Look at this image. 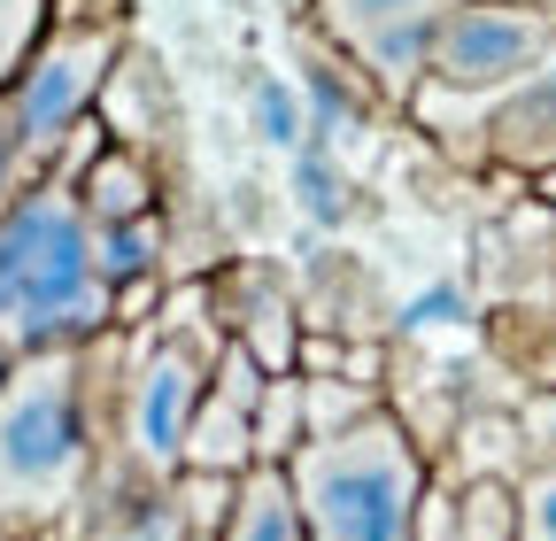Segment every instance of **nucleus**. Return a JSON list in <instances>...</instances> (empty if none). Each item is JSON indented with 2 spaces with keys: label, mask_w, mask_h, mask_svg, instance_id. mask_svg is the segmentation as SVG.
I'll return each instance as SVG.
<instances>
[{
  "label": "nucleus",
  "mask_w": 556,
  "mask_h": 541,
  "mask_svg": "<svg viewBox=\"0 0 556 541\" xmlns=\"http://www.w3.org/2000/svg\"><path fill=\"white\" fill-rule=\"evenodd\" d=\"M116 325V294L93 270V225L70 186H24L0 210V349H86Z\"/></svg>",
  "instance_id": "1"
},
{
  "label": "nucleus",
  "mask_w": 556,
  "mask_h": 541,
  "mask_svg": "<svg viewBox=\"0 0 556 541\" xmlns=\"http://www.w3.org/2000/svg\"><path fill=\"white\" fill-rule=\"evenodd\" d=\"M93 480V341L16 356L0 387V541H39Z\"/></svg>",
  "instance_id": "2"
},
{
  "label": "nucleus",
  "mask_w": 556,
  "mask_h": 541,
  "mask_svg": "<svg viewBox=\"0 0 556 541\" xmlns=\"http://www.w3.org/2000/svg\"><path fill=\"white\" fill-rule=\"evenodd\" d=\"M287 488L302 503L309 541H417L426 464L394 418H364L332 441H302L287 456Z\"/></svg>",
  "instance_id": "3"
},
{
  "label": "nucleus",
  "mask_w": 556,
  "mask_h": 541,
  "mask_svg": "<svg viewBox=\"0 0 556 541\" xmlns=\"http://www.w3.org/2000/svg\"><path fill=\"white\" fill-rule=\"evenodd\" d=\"M124 54V24H54L39 39V54L24 62V78L0 93L9 109V140H16V178L47 186L62 148L78 140V124H93V101Z\"/></svg>",
  "instance_id": "4"
},
{
  "label": "nucleus",
  "mask_w": 556,
  "mask_h": 541,
  "mask_svg": "<svg viewBox=\"0 0 556 541\" xmlns=\"http://www.w3.org/2000/svg\"><path fill=\"white\" fill-rule=\"evenodd\" d=\"M556 54V0H456L433 32L426 54V86L417 93H441V101H495L510 93L526 71Z\"/></svg>",
  "instance_id": "5"
},
{
  "label": "nucleus",
  "mask_w": 556,
  "mask_h": 541,
  "mask_svg": "<svg viewBox=\"0 0 556 541\" xmlns=\"http://www.w3.org/2000/svg\"><path fill=\"white\" fill-rule=\"evenodd\" d=\"M208 364L193 341L163 332V341L131 364V387H124V456L148 471V480H170L186 471V433H193V411H201V387H208Z\"/></svg>",
  "instance_id": "6"
},
{
  "label": "nucleus",
  "mask_w": 556,
  "mask_h": 541,
  "mask_svg": "<svg viewBox=\"0 0 556 541\" xmlns=\"http://www.w3.org/2000/svg\"><path fill=\"white\" fill-rule=\"evenodd\" d=\"M448 9H456V0H317L332 47L356 62L379 93H394V101H417L433 32H441Z\"/></svg>",
  "instance_id": "7"
},
{
  "label": "nucleus",
  "mask_w": 556,
  "mask_h": 541,
  "mask_svg": "<svg viewBox=\"0 0 556 541\" xmlns=\"http://www.w3.org/2000/svg\"><path fill=\"white\" fill-rule=\"evenodd\" d=\"M486 155H503L518 171H556V54L541 71H526L510 93L486 101Z\"/></svg>",
  "instance_id": "8"
},
{
  "label": "nucleus",
  "mask_w": 556,
  "mask_h": 541,
  "mask_svg": "<svg viewBox=\"0 0 556 541\" xmlns=\"http://www.w3.org/2000/svg\"><path fill=\"white\" fill-rule=\"evenodd\" d=\"M217 541H309L302 503H294V488H287V464H255V471H240Z\"/></svg>",
  "instance_id": "9"
},
{
  "label": "nucleus",
  "mask_w": 556,
  "mask_h": 541,
  "mask_svg": "<svg viewBox=\"0 0 556 541\" xmlns=\"http://www.w3.org/2000/svg\"><path fill=\"white\" fill-rule=\"evenodd\" d=\"M70 193H78L86 225H124V217H155V171L139 163L131 148H101L78 178H70Z\"/></svg>",
  "instance_id": "10"
},
{
  "label": "nucleus",
  "mask_w": 556,
  "mask_h": 541,
  "mask_svg": "<svg viewBox=\"0 0 556 541\" xmlns=\"http://www.w3.org/2000/svg\"><path fill=\"white\" fill-rule=\"evenodd\" d=\"M93 270L109 294H139L163 270V217H124V225H93Z\"/></svg>",
  "instance_id": "11"
},
{
  "label": "nucleus",
  "mask_w": 556,
  "mask_h": 541,
  "mask_svg": "<svg viewBox=\"0 0 556 541\" xmlns=\"http://www.w3.org/2000/svg\"><path fill=\"white\" fill-rule=\"evenodd\" d=\"M248 124H255V140L278 148V155L309 148V101H302V86H287V78H255V86H248Z\"/></svg>",
  "instance_id": "12"
},
{
  "label": "nucleus",
  "mask_w": 556,
  "mask_h": 541,
  "mask_svg": "<svg viewBox=\"0 0 556 541\" xmlns=\"http://www.w3.org/2000/svg\"><path fill=\"white\" fill-rule=\"evenodd\" d=\"M302 441H309V426H302V379L278 372L263 387V402H255V464H287Z\"/></svg>",
  "instance_id": "13"
},
{
  "label": "nucleus",
  "mask_w": 556,
  "mask_h": 541,
  "mask_svg": "<svg viewBox=\"0 0 556 541\" xmlns=\"http://www.w3.org/2000/svg\"><path fill=\"white\" fill-rule=\"evenodd\" d=\"M294 201H302V217L309 225H348V210H356V201H348V178H340V163L325 155V140L317 148H294Z\"/></svg>",
  "instance_id": "14"
},
{
  "label": "nucleus",
  "mask_w": 556,
  "mask_h": 541,
  "mask_svg": "<svg viewBox=\"0 0 556 541\" xmlns=\"http://www.w3.org/2000/svg\"><path fill=\"white\" fill-rule=\"evenodd\" d=\"M456 541H518V488L510 480H471L456 495Z\"/></svg>",
  "instance_id": "15"
},
{
  "label": "nucleus",
  "mask_w": 556,
  "mask_h": 541,
  "mask_svg": "<svg viewBox=\"0 0 556 541\" xmlns=\"http://www.w3.org/2000/svg\"><path fill=\"white\" fill-rule=\"evenodd\" d=\"M47 32H54V0H0V93L24 78Z\"/></svg>",
  "instance_id": "16"
},
{
  "label": "nucleus",
  "mask_w": 556,
  "mask_h": 541,
  "mask_svg": "<svg viewBox=\"0 0 556 541\" xmlns=\"http://www.w3.org/2000/svg\"><path fill=\"white\" fill-rule=\"evenodd\" d=\"M518 541H556V464H541L518 488Z\"/></svg>",
  "instance_id": "17"
},
{
  "label": "nucleus",
  "mask_w": 556,
  "mask_h": 541,
  "mask_svg": "<svg viewBox=\"0 0 556 541\" xmlns=\"http://www.w3.org/2000/svg\"><path fill=\"white\" fill-rule=\"evenodd\" d=\"M471 317V302H464V287H426V294H417L409 302V332H441V325H464Z\"/></svg>",
  "instance_id": "18"
},
{
  "label": "nucleus",
  "mask_w": 556,
  "mask_h": 541,
  "mask_svg": "<svg viewBox=\"0 0 556 541\" xmlns=\"http://www.w3.org/2000/svg\"><path fill=\"white\" fill-rule=\"evenodd\" d=\"M526 433H533V449L556 464V387H541V394L526 402Z\"/></svg>",
  "instance_id": "19"
},
{
  "label": "nucleus",
  "mask_w": 556,
  "mask_h": 541,
  "mask_svg": "<svg viewBox=\"0 0 556 541\" xmlns=\"http://www.w3.org/2000/svg\"><path fill=\"white\" fill-rule=\"evenodd\" d=\"M24 193V178H16V140H9V109H0V210Z\"/></svg>",
  "instance_id": "20"
},
{
  "label": "nucleus",
  "mask_w": 556,
  "mask_h": 541,
  "mask_svg": "<svg viewBox=\"0 0 556 541\" xmlns=\"http://www.w3.org/2000/svg\"><path fill=\"white\" fill-rule=\"evenodd\" d=\"M9 372H16V356H9V349H0V387H9Z\"/></svg>",
  "instance_id": "21"
},
{
  "label": "nucleus",
  "mask_w": 556,
  "mask_h": 541,
  "mask_svg": "<svg viewBox=\"0 0 556 541\" xmlns=\"http://www.w3.org/2000/svg\"><path fill=\"white\" fill-rule=\"evenodd\" d=\"M541 193H548V210H556V171H548V178H541Z\"/></svg>",
  "instance_id": "22"
},
{
  "label": "nucleus",
  "mask_w": 556,
  "mask_h": 541,
  "mask_svg": "<svg viewBox=\"0 0 556 541\" xmlns=\"http://www.w3.org/2000/svg\"><path fill=\"white\" fill-rule=\"evenodd\" d=\"M186 541H217V533H186Z\"/></svg>",
  "instance_id": "23"
},
{
  "label": "nucleus",
  "mask_w": 556,
  "mask_h": 541,
  "mask_svg": "<svg viewBox=\"0 0 556 541\" xmlns=\"http://www.w3.org/2000/svg\"><path fill=\"white\" fill-rule=\"evenodd\" d=\"M548 387H556V356H548Z\"/></svg>",
  "instance_id": "24"
}]
</instances>
